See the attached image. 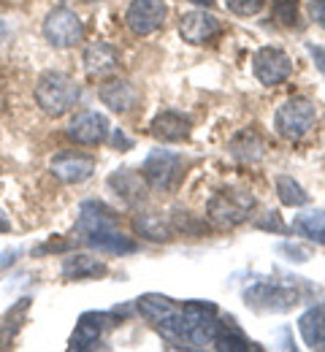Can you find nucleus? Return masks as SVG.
<instances>
[{
    "label": "nucleus",
    "instance_id": "nucleus-1",
    "mask_svg": "<svg viewBox=\"0 0 325 352\" xmlns=\"http://www.w3.org/2000/svg\"><path fill=\"white\" fill-rule=\"evenodd\" d=\"M309 293H317V287L301 282L293 276V282H255L244 290V304L255 311H271V314H284L301 301H306Z\"/></svg>",
    "mask_w": 325,
    "mask_h": 352
},
{
    "label": "nucleus",
    "instance_id": "nucleus-2",
    "mask_svg": "<svg viewBox=\"0 0 325 352\" xmlns=\"http://www.w3.org/2000/svg\"><path fill=\"white\" fill-rule=\"evenodd\" d=\"M82 98V87L63 71H44L36 82V103L47 117L68 114Z\"/></svg>",
    "mask_w": 325,
    "mask_h": 352
},
{
    "label": "nucleus",
    "instance_id": "nucleus-3",
    "mask_svg": "<svg viewBox=\"0 0 325 352\" xmlns=\"http://www.w3.org/2000/svg\"><path fill=\"white\" fill-rule=\"evenodd\" d=\"M252 209H255V195L247 192V190H220L212 195L209 206H206V214L209 220L214 222L217 228L228 230V228H238L252 217Z\"/></svg>",
    "mask_w": 325,
    "mask_h": 352
},
{
    "label": "nucleus",
    "instance_id": "nucleus-4",
    "mask_svg": "<svg viewBox=\"0 0 325 352\" xmlns=\"http://www.w3.org/2000/svg\"><path fill=\"white\" fill-rule=\"evenodd\" d=\"M317 122V109L309 98H290L274 111V131L287 138V141H298L315 128Z\"/></svg>",
    "mask_w": 325,
    "mask_h": 352
},
{
    "label": "nucleus",
    "instance_id": "nucleus-5",
    "mask_svg": "<svg viewBox=\"0 0 325 352\" xmlns=\"http://www.w3.org/2000/svg\"><path fill=\"white\" fill-rule=\"evenodd\" d=\"M44 38L54 49H74L85 41V22L79 19V14L68 6H57L44 16Z\"/></svg>",
    "mask_w": 325,
    "mask_h": 352
},
{
    "label": "nucleus",
    "instance_id": "nucleus-6",
    "mask_svg": "<svg viewBox=\"0 0 325 352\" xmlns=\"http://www.w3.org/2000/svg\"><path fill=\"white\" fill-rule=\"evenodd\" d=\"M141 174L155 192H171L182 179V157L171 149H152L144 160Z\"/></svg>",
    "mask_w": 325,
    "mask_h": 352
},
{
    "label": "nucleus",
    "instance_id": "nucleus-7",
    "mask_svg": "<svg viewBox=\"0 0 325 352\" xmlns=\"http://www.w3.org/2000/svg\"><path fill=\"white\" fill-rule=\"evenodd\" d=\"M252 74L260 85L277 87L293 76V60L284 49L279 46H260L252 57Z\"/></svg>",
    "mask_w": 325,
    "mask_h": 352
},
{
    "label": "nucleus",
    "instance_id": "nucleus-8",
    "mask_svg": "<svg viewBox=\"0 0 325 352\" xmlns=\"http://www.w3.org/2000/svg\"><path fill=\"white\" fill-rule=\"evenodd\" d=\"M168 16V6L163 0H131L128 11H125V25L133 36H152L166 25Z\"/></svg>",
    "mask_w": 325,
    "mask_h": 352
},
{
    "label": "nucleus",
    "instance_id": "nucleus-9",
    "mask_svg": "<svg viewBox=\"0 0 325 352\" xmlns=\"http://www.w3.org/2000/svg\"><path fill=\"white\" fill-rule=\"evenodd\" d=\"M65 133H68V138H71L74 144H79V146H98V144H103V141L109 138L111 122H109L106 114L93 111V109H85V111H76V114L71 117Z\"/></svg>",
    "mask_w": 325,
    "mask_h": 352
},
{
    "label": "nucleus",
    "instance_id": "nucleus-10",
    "mask_svg": "<svg viewBox=\"0 0 325 352\" xmlns=\"http://www.w3.org/2000/svg\"><path fill=\"white\" fill-rule=\"evenodd\" d=\"M117 314L114 311H85L68 339V350L71 352H85V350H93L98 344V339L111 328L117 325Z\"/></svg>",
    "mask_w": 325,
    "mask_h": 352
},
{
    "label": "nucleus",
    "instance_id": "nucleus-11",
    "mask_svg": "<svg viewBox=\"0 0 325 352\" xmlns=\"http://www.w3.org/2000/svg\"><path fill=\"white\" fill-rule=\"evenodd\" d=\"M49 171L63 184H82L95 174V157L82 152H60L52 157Z\"/></svg>",
    "mask_w": 325,
    "mask_h": 352
},
{
    "label": "nucleus",
    "instance_id": "nucleus-12",
    "mask_svg": "<svg viewBox=\"0 0 325 352\" xmlns=\"http://www.w3.org/2000/svg\"><path fill=\"white\" fill-rule=\"evenodd\" d=\"M106 184H109V190L125 206H139V204L146 201V192H149V184H146L144 174L133 171V168H117V171H111L109 179H106Z\"/></svg>",
    "mask_w": 325,
    "mask_h": 352
},
{
    "label": "nucleus",
    "instance_id": "nucleus-13",
    "mask_svg": "<svg viewBox=\"0 0 325 352\" xmlns=\"http://www.w3.org/2000/svg\"><path fill=\"white\" fill-rule=\"evenodd\" d=\"M98 98L103 106H109L114 114H128L139 106L141 92L131 79H109L98 87Z\"/></svg>",
    "mask_w": 325,
    "mask_h": 352
},
{
    "label": "nucleus",
    "instance_id": "nucleus-14",
    "mask_svg": "<svg viewBox=\"0 0 325 352\" xmlns=\"http://www.w3.org/2000/svg\"><path fill=\"white\" fill-rule=\"evenodd\" d=\"M179 36L185 38L187 44L201 46L206 41H212L214 36H220V22L214 14L203 11H187L179 16Z\"/></svg>",
    "mask_w": 325,
    "mask_h": 352
},
{
    "label": "nucleus",
    "instance_id": "nucleus-15",
    "mask_svg": "<svg viewBox=\"0 0 325 352\" xmlns=\"http://www.w3.org/2000/svg\"><path fill=\"white\" fill-rule=\"evenodd\" d=\"M82 63H85V71H87L90 79H103V76H111L120 68V52L109 41H93L85 49Z\"/></svg>",
    "mask_w": 325,
    "mask_h": 352
},
{
    "label": "nucleus",
    "instance_id": "nucleus-16",
    "mask_svg": "<svg viewBox=\"0 0 325 352\" xmlns=\"http://www.w3.org/2000/svg\"><path fill=\"white\" fill-rule=\"evenodd\" d=\"M190 131H192L190 117H185L182 111H174V109H163L149 122V133L163 144H179L190 135Z\"/></svg>",
    "mask_w": 325,
    "mask_h": 352
},
{
    "label": "nucleus",
    "instance_id": "nucleus-17",
    "mask_svg": "<svg viewBox=\"0 0 325 352\" xmlns=\"http://www.w3.org/2000/svg\"><path fill=\"white\" fill-rule=\"evenodd\" d=\"M85 241L95 247L98 252H109V255H133L139 250L136 239L133 236H125L117 225L111 228H98V230H90L85 233Z\"/></svg>",
    "mask_w": 325,
    "mask_h": 352
},
{
    "label": "nucleus",
    "instance_id": "nucleus-18",
    "mask_svg": "<svg viewBox=\"0 0 325 352\" xmlns=\"http://www.w3.org/2000/svg\"><path fill=\"white\" fill-rule=\"evenodd\" d=\"M60 274L63 279L68 282H85V279H98V276H106L109 268L103 261H98L87 252H74V255H65L63 265H60Z\"/></svg>",
    "mask_w": 325,
    "mask_h": 352
},
{
    "label": "nucleus",
    "instance_id": "nucleus-19",
    "mask_svg": "<svg viewBox=\"0 0 325 352\" xmlns=\"http://www.w3.org/2000/svg\"><path fill=\"white\" fill-rule=\"evenodd\" d=\"M228 149H231L233 160L247 163V166L249 163H260L266 157V141L252 128H241V131L236 133L231 138V144H228Z\"/></svg>",
    "mask_w": 325,
    "mask_h": 352
},
{
    "label": "nucleus",
    "instance_id": "nucleus-20",
    "mask_svg": "<svg viewBox=\"0 0 325 352\" xmlns=\"http://www.w3.org/2000/svg\"><path fill=\"white\" fill-rule=\"evenodd\" d=\"M214 350L220 352H249V350H260L255 342H249L244 336V331L236 325L233 317H217V333H214Z\"/></svg>",
    "mask_w": 325,
    "mask_h": 352
},
{
    "label": "nucleus",
    "instance_id": "nucleus-21",
    "mask_svg": "<svg viewBox=\"0 0 325 352\" xmlns=\"http://www.w3.org/2000/svg\"><path fill=\"white\" fill-rule=\"evenodd\" d=\"M133 230H136V236L146 239V241H155V244H166V241L174 239L171 220H166L157 212H139L133 217Z\"/></svg>",
    "mask_w": 325,
    "mask_h": 352
},
{
    "label": "nucleus",
    "instance_id": "nucleus-22",
    "mask_svg": "<svg viewBox=\"0 0 325 352\" xmlns=\"http://www.w3.org/2000/svg\"><path fill=\"white\" fill-rule=\"evenodd\" d=\"M298 331L312 350H325V304L306 309L298 320Z\"/></svg>",
    "mask_w": 325,
    "mask_h": 352
},
{
    "label": "nucleus",
    "instance_id": "nucleus-23",
    "mask_svg": "<svg viewBox=\"0 0 325 352\" xmlns=\"http://www.w3.org/2000/svg\"><path fill=\"white\" fill-rule=\"evenodd\" d=\"M111 225H117V214L106 204H100V201H85L82 204L79 220H76V228H79L82 236L90 233V230H98V228H111Z\"/></svg>",
    "mask_w": 325,
    "mask_h": 352
},
{
    "label": "nucleus",
    "instance_id": "nucleus-24",
    "mask_svg": "<svg viewBox=\"0 0 325 352\" xmlns=\"http://www.w3.org/2000/svg\"><path fill=\"white\" fill-rule=\"evenodd\" d=\"M136 309H139L141 317H146V320L155 322V325L179 311V307H177L168 296H160V293H146V296L136 298Z\"/></svg>",
    "mask_w": 325,
    "mask_h": 352
},
{
    "label": "nucleus",
    "instance_id": "nucleus-25",
    "mask_svg": "<svg viewBox=\"0 0 325 352\" xmlns=\"http://www.w3.org/2000/svg\"><path fill=\"white\" fill-rule=\"evenodd\" d=\"M293 230L315 244H325V209H309L293 220Z\"/></svg>",
    "mask_w": 325,
    "mask_h": 352
},
{
    "label": "nucleus",
    "instance_id": "nucleus-26",
    "mask_svg": "<svg viewBox=\"0 0 325 352\" xmlns=\"http://www.w3.org/2000/svg\"><path fill=\"white\" fill-rule=\"evenodd\" d=\"M27 309H30V298H19V304L11 307V311L5 314V320L0 325V347H8L14 342V336L19 333V328L27 320Z\"/></svg>",
    "mask_w": 325,
    "mask_h": 352
},
{
    "label": "nucleus",
    "instance_id": "nucleus-27",
    "mask_svg": "<svg viewBox=\"0 0 325 352\" xmlns=\"http://www.w3.org/2000/svg\"><path fill=\"white\" fill-rule=\"evenodd\" d=\"M277 195L282 201V206H290V209H298V206L309 204V192L293 176H277Z\"/></svg>",
    "mask_w": 325,
    "mask_h": 352
},
{
    "label": "nucleus",
    "instance_id": "nucleus-28",
    "mask_svg": "<svg viewBox=\"0 0 325 352\" xmlns=\"http://www.w3.org/2000/svg\"><path fill=\"white\" fill-rule=\"evenodd\" d=\"M225 6L236 16H255V14L263 11L266 0H225Z\"/></svg>",
    "mask_w": 325,
    "mask_h": 352
},
{
    "label": "nucleus",
    "instance_id": "nucleus-29",
    "mask_svg": "<svg viewBox=\"0 0 325 352\" xmlns=\"http://www.w3.org/2000/svg\"><path fill=\"white\" fill-rule=\"evenodd\" d=\"M277 250L282 255H287V261H295V263H306L312 258V250L309 247H301L295 241H282Z\"/></svg>",
    "mask_w": 325,
    "mask_h": 352
},
{
    "label": "nucleus",
    "instance_id": "nucleus-30",
    "mask_svg": "<svg viewBox=\"0 0 325 352\" xmlns=\"http://www.w3.org/2000/svg\"><path fill=\"white\" fill-rule=\"evenodd\" d=\"M306 52H309V57L315 60V65H317V71L325 76V46L320 44H306Z\"/></svg>",
    "mask_w": 325,
    "mask_h": 352
},
{
    "label": "nucleus",
    "instance_id": "nucleus-31",
    "mask_svg": "<svg viewBox=\"0 0 325 352\" xmlns=\"http://www.w3.org/2000/svg\"><path fill=\"white\" fill-rule=\"evenodd\" d=\"M258 228H266V230H274V233H282V230H284V225H282L277 212H269L263 220L258 222Z\"/></svg>",
    "mask_w": 325,
    "mask_h": 352
},
{
    "label": "nucleus",
    "instance_id": "nucleus-32",
    "mask_svg": "<svg viewBox=\"0 0 325 352\" xmlns=\"http://www.w3.org/2000/svg\"><path fill=\"white\" fill-rule=\"evenodd\" d=\"M309 14H312V19H315L320 28H325V0H312V3H309Z\"/></svg>",
    "mask_w": 325,
    "mask_h": 352
},
{
    "label": "nucleus",
    "instance_id": "nucleus-33",
    "mask_svg": "<svg viewBox=\"0 0 325 352\" xmlns=\"http://www.w3.org/2000/svg\"><path fill=\"white\" fill-rule=\"evenodd\" d=\"M111 144H114L120 152H128V149L133 146V141H131V138H128V135H125L122 131H114V138H111Z\"/></svg>",
    "mask_w": 325,
    "mask_h": 352
},
{
    "label": "nucleus",
    "instance_id": "nucleus-34",
    "mask_svg": "<svg viewBox=\"0 0 325 352\" xmlns=\"http://www.w3.org/2000/svg\"><path fill=\"white\" fill-rule=\"evenodd\" d=\"M14 258H16V252H3V255H0V271H3L5 265L14 263Z\"/></svg>",
    "mask_w": 325,
    "mask_h": 352
},
{
    "label": "nucleus",
    "instance_id": "nucleus-35",
    "mask_svg": "<svg viewBox=\"0 0 325 352\" xmlns=\"http://www.w3.org/2000/svg\"><path fill=\"white\" fill-rule=\"evenodd\" d=\"M8 38H11V28H8V25L0 19V44H5Z\"/></svg>",
    "mask_w": 325,
    "mask_h": 352
},
{
    "label": "nucleus",
    "instance_id": "nucleus-36",
    "mask_svg": "<svg viewBox=\"0 0 325 352\" xmlns=\"http://www.w3.org/2000/svg\"><path fill=\"white\" fill-rule=\"evenodd\" d=\"M0 233H11V220L0 212Z\"/></svg>",
    "mask_w": 325,
    "mask_h": 352
},
{
    "label": "nucleus",
    "instance_id": "nucleus-37",
    "mask_svg": "<svg viewBox=\"0 0 325 352\" xmlns=\"http://www.w3.org/2000/svg\"><path fill=\"white\" fill-rule=\"evenodd\" d=\"M190 3H195V6H203V8H212V6H214V0H190Z\"/></svg>",
    "mask_w": 325,
    "mask_h": 352
}]
</instances>
